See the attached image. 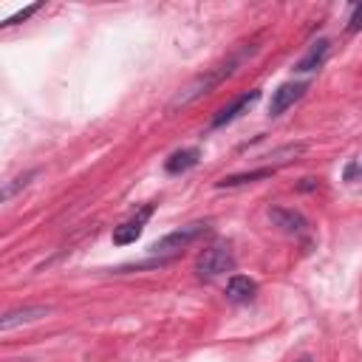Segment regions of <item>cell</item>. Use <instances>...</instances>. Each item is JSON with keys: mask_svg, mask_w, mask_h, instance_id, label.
Segmentation results:
<instances>
[{"mask_svg": "<svg viewBox=\"0 0 362 362\" xmlns=\"http://www.w3.org/2000/svg\"><path fill=\"white\" fill-rule=\"evenodd\" d=\"M206 232H209V223H204V221L187 223V226H181V229H175V232L158 238L156 243H150V252H153V255H164V257H175V252L187 249L192 240H198V238L206 235Z\"/></svg>", "mask_w": 362, "mask_h": 362, "instance_id": "7a4b0ae2", "label": "cell"}, {"mask_svg": "<svg viewBox=\"0 0 362 362\" xmlns=\"http://www.w3.org/2000/svg\"><path fill=\"white\" fill-rule=\"evenodd\" d=\"M257 99H260V90H257V88H252V90H246V93H240V96H235L229 105H223V107L212 116V130H215V127H223V124H229V122H235V119H240Z\"/></svg>", "mask_w": 362, "mask_h": 362, "instance_id": "277c9868", "label": "cell"}, {"mask_svg": "<svg viewBox=\"0 0 362 362\" xmlns=\"http://www.w3.org/2000/svg\"><path fill=\"white\" fill-rule=\"evenodd\" d=\"M314 187H317V178H303V184H297V189H300V192L314 189Z\"/></svg>", "mask_w": 362, "mask_h": 362, "instance_id": "2e32d148", "label": "cell"}, {"mask_svg": "<svg viewBox=\"0 0 362 362\" xmlns=\"http://www.w3.org/2000/svg\"><path fill=\"white\" fill-rule=\"evenodd\" d=\"M257 294V283L252 280V277H246V274H232L229 277V283H226V300L229 303H249L252 297Z\"/></svg>", "mask_w": 362, "mask_h": 362, "instance_id": "9c48e42d", "label": "cell"}, {"mask_svg": "<svg viewBox=\"0 0 362 362\" xmlns=\"http://www.w3.org/2000/svg\"><path fill=\"white\" fill-rule=\"evenodd\" d=\"M201 161V150L198 147H184V150H175L167 161H164V170L170 175H178V173H187L189 167H195Z\"/></svg>", "mask_w": 362, "mask_h": 362, "instance_id": "8fae6325", "label": "cell"}, {"mask_svg": "<svg viewBox=\"0 0 362 362\" xmlns=\"http://www.w3.org/2000/svg\"><path fill=\"white\" fill-rule=\"evenodd\" d=\"M359 28H362V3H359V6L354 8V14L348 17V25H345V31H348V34H356Z\"/></svg>", "mask_w": 362, "mask_h": 362, "instance_id": "5bb4252c", "label": "cell"}, {"mask_svg": "<svg viewBox=\"0 0 362 362\" xmlns=\"http://www.w3.org/2000/svg\"><path fill=\"white\" fill-rule=\"evenodd\" d=\"M305 90H308V82H283L277 90H272L269 116H280V113H286V110H288Z\"/></svg>", "mask_w": 362, "mask_h": 362, "instance_id": "5b68a950", "label": "cell"}, {"mask_svg": "<svg viewBox=\"0 0 362 362\" xmlns=\"http://www.w3.org/2000/svg\"><path fill=\"white\" fill-rule=\"evenodd\" d=\"M34 175H37V170H28V173H23V175H17V178L6 181V184H3V201H11V198H14V192H17V189H23Z\"/></svg>", "mask_w": 362, "mask_h": 362, "instance_id": "4fadbf2b", "label": "cell"}, {"mask_svg": "<svg viewBox=\"0 0 362 362\" xmlns=\"http://www.w3.org/2000/svg\"><path fill=\"white\" fill-rule=\"evenodd\" d=\"M274 173H277V167H260V170H249V173H235V175H223L215 187H218V189H232V187H243V184L269 178V175H274Z\"/></svg>", "mask_w": 362, "mask_h": 362, "instance_id": "7c38bea8", "label": "cell"}, {"mask_svg": "<svg viewBox=\"0 0 362 362\" xmlns=\"http://www.w3.org/2000/svg\"><path fill=\"white\" fill-rule=\"evenodd\" d=\"M348 178H354V175H359L362 178V158H359V164H354V167H348V173H345Z\"/></svg>", "mask_w": 362, "mask_h": 362, "instance_id": "e0dca14e", "label": "cell"}, {"mask_svg": "<svg viewBox=\"0 0 362 362\" xmlns=\"http://www.w3.org/2000/svg\"><path fill=\"white\" fill-rule=\"evenodd\" d=\"M300 362H308V356H303V359H300Z\"/></svg>", "mask_w": 362, "mask_h": 362, "instance_id": "ac0fdd59", "label": "cell"}, {"mask_svg": "<svg viewBox=\"0 0 362 362\" xmlns=\"http://www.w3.org/2000/svg\"><path fill=\"white\" fill-rule=\"evenodd\" d=\"M150 215H153V204L141 206L130 221L119 223V226L113 229V243H116V246H127V243H133V240L141 235V229H144V223H147Z\"/></svg>", "mask_w": 362, "mask_h": 362, "instance_id": "8992f818", "label": "cell"}, {"mask_svg": "<svg viewBox=\"0 0 362 362\" xmlns=\"http://www.w3.org/2000/svg\"><path fill=\"white\" fill-rule=\"evenodd\" d=\"M328 51H331V40H317V42L308 48V54L297 59L294 71H297V74H308V71H317V68L325 62Z\"/></svg>", "mask_w": 362, "mask_h": 362, "instance_id": "30bf717a", "label": "cell"}, {"mask_svg": "<svg viewBox=\"0 0 362 362\" xmlns=\"http://www.w3.org/2000/svg\"><path fill=\"white\" fill-rule=\"evenodd\" d=\"M266 215H269V221H272L277 229H283V232H288V235H300V232H305V226H308L305 215L297 212V209H288V206H269Z\"/></svg>", "mask_w": 362, "mask_h": 362, "instance_id": "52a82bcc", "label": "cell"}, {"mask_svg": "<svg viewBox=\"0 0 362 362\" xmlns=\"http://www.w3.org/2000/svg\"><path fill=\"white\" fill-rule=\"evenodd\" d=\"M37 8H40V6H28V8H23V11H17L14 17H8V20H6V25H11V23H20V20H25V17H31V14L37 11Z\"/></svg>", "mask_w": 362, "mask_h": 362, "instance_id": "9a60e30c", "label": "cell"}, {"mask_svg": "<svg viewBox=\"0 0 362 362\" xmlns=\"http://www.w3.org/2000/svg\"><path fill=\"white\" fill-rule=\"evenodd\" d=\"M232 269H235V255H232V249L223 246V243L206 246V249L198 255V260H195V274H198L201 280H212V277L226 274V272H232Z\"/></svg>", "mask_w": 362, "mask_h": 362, "instance_id": "3957f363", "label": "cell"}, {"mask_svg": "<svg viewBox=\"0 0 362 362\" xmlns=\"http://www.w3.org/2000/svg\"><path fill=\"white\" fill-rule=\"evenodd\" d=\"M51 311V305H23V308H11L0 317V331H11L17 325H25V322H34L40 317H45Z\"/></svg>", "mask_w": 362, "mask_h": 362, "instance_id": "ba28073f", "label": "cell"}, {"mask_svg": "<svg viewBox=\"0 0 362 362\" xmlns=\"http://www.w3.org/2000/svg\"><path fill=\"white\" fill-rule=\"evenodd\" d=\"M243 57L246 54H235V57H229L226 62H221V65H215V68H209L206 74H201V76H195L187 88H181L178 93H175V99L170 102V110H175V107H181V105H189L192 99H198V96H204V93H209L212 88H218L226 76H232V71L243 62Z\"/></svg>", "mask_w": 362, "mask_h": 362, "instance_id": "6da1fadb", "label": "cell"}]
</instances>
